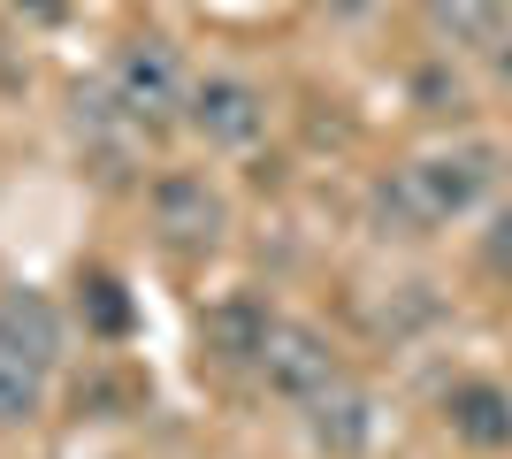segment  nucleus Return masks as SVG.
<instances>
[{
  "label": "nucleus",
  "instance_id": "nucleus-1",
  "mask_svg": "<svg viewBox=\"0 0 512 459\" xmlns=\"http://www.w3.org/2000/svg\"><path fill=\"white\" fill-rule=\"evenodd\" d=\"M497 176V153L490 146H444V153H413L398 169L375 184V222H383L390 238H428V230H444L474 207V199L490 192Z\"/></svg>",
  "mask_w": 512,
  "mask_h": 459
},
{
  "label": "nucleus",
  "instance_id": "nucleus-2",
  "mask_svg": "<svg viewBox=\"0 0 512 459\" xmlns=\"http://www.w3.org/2000/svg\"><path fill=\"white\" fill-rule=\"evenodd\" d=\"M107 92H115V108H123L138 131H161V123L184 115L192 77H184V54H176L169 39H130L123 54H115V69H107Z\"/></svg>",
  "mask_w": 512,
  "mask_h": 459
},
{
  "label": "nucleus",
  "instance_id": "nucleus-3",
  "mask_svg": "<svg viewBox=\"0 0 512 459\" xmlns=\"http://www.w3.org/2000/svg\"><path fill=\"white\" fill-rule=\"evenodd\" d=\"M184 123H192L199 138H207L214 153H245L268 138V92L253 85V77H199L192 92H184Z\"/></svg>",
  "mask_w": 512,
  "mask_h": 459
},
{
  "label": "nucleus",
  "instance_id": "nucleus-4",
  "mask_svg": "<svg viewBox=\"0 0 512 459\" xmlns=\"http://www.w3.org/2000/svg\"><path fill=\"white\" fill-rule=\"evenodd\" d=\"M253 368L268 375V391L291 398V406H314L321 391H337V383H344L337 345H329L314 322H268V345H260Z\"/></svg>",
  "mask_w": 512,
  "mask_h": 459
},
{
  "label": "nucleus",
  "instance_id": "nucleus-5",
  "mask_svg": "<svg viewBox=\"0 0 512 459\" xmlns=\"http://www.w3.org/2000/svg\"><path fill=\"white\" fill-rule=\"evenodd\" d=\"M153 230L169 253H214L222 230H230V199L214 192L199 169H176L153 184Z\"/></svg>",
  "mask_w": 512,
  "mask_h": 459
},
{
  "label": "nucleus",
  "instance_id": "nucleus-6",
  "mask_svg": "<svg viewBox=\"0 0 512 459\" xmlns=\"http://www.w3.org/2000/svg\"><path fill=\"white\" fill-rule=\"evenodd\" d=\"M444 429L467 452H512V391L490 375H467L444 391Z\"/></svg>",
  "mask_w": 512,
  "mask_h": 459
},
{
  "label": "nucleus",
  "instance_id": "nucleus-7",
  "mask_svg": "<svg viewBox=\"0 0 512 459\" xmlns=\"http://www.w3.org/2000/svg\"><path fill=\"white\" fill-rule=\"evenodd\" d=\"M306 429H314V444L329 459H352V452H367V437H375V398H367L360 383H337V391L314 398Z\"/></svg>",
  "mask_w": 512,
  "mask_h": 459
},
{
  "label": "nucleus",
  "instance_id": "nucleus-8",
  "mask_svg": "<svg viewBox=\"0 0 512 459\" xmlns=\"http://www.w3.org/2000/svg\"><path fill=\"white\" fill-rule=\"evenodd\" d=\"M0 345H16V352H31L39 368H54L62 360V314H54V299L46 291H0Z\"/></svg>",
  "mask_w": 512,
  "mask_h": 459
},
{
  "label": "nucleus",
  "instance_id": "nucleus-9",
  "mask_svg": "<svg viewBox=\"0 0 512 459\" xmlns=\"http://www.w3.org/2000/svg\"><path fill=\"white\" fill-rule=\"evenodd\" d=\"M268 306L253 299V291H230L222 306H207V352L214 360H230V368H253L260 345H268Z\"/></svg>",
  "mask_w": 512,
  "mask_h": 459
},
{
  "label": "nucleus",
  "instance_id": "nucleus-10",
  "mask_svg": "<svg viewBox=\"0 0 512 459\" xmlns=\"http://www.w3.org/2000/svg\"><path fill=\"white\" fill-rule=\"evenodd\" d=\"M77 314H85V329L100 337V345H123L130 322H138L123 276H107V268H85V276H77Z\"/></svg>",
  "mask_w": 512,
  "mask_h": 459
},
{
  "label": "nucleus",
  "instance_id": "nucleus-11",
  "mask_svg": "<svg viewBox=\"0 0 512 459\" xmlns=\"http://www.w3.org/2000/svg\"><path fill=\"white\" fill-rule=\"evenodd\" d=\"M46 375H54V368H39L31 352L0 345V429H23V421H39V406H46Z\"/></svg>",
  "mask_w": 512,
  "mask_h": 459
},
{
  "label": "nucleus",
  "instance_id": "nucleus-12",
  "mask_svg": "<svg viewBox=\"0 0 512 459\" xmlns=\"http://www.w3.org/2000/svg\"><path fill=\"white\" fill-rule=\"evenodd\" d=\"M436 16H451V31H459V39H474V46L497 31V8H490V0H436Z\"/></svg>",
  "mask_w": 512,
  "mask_h": 459
},
{
  "label": "nucleus",
  "instance_id": "nucleus-13",
  "mask_svg": "<svg viewBox=\"0 0 512 459\" xmlns=\"http://www.w3.org/2000/svg\"><path fill=\"white\" fill-rule=\"evenodd\" d=\"M482 261H490L497 276H512V215H497V230L482 238Z\"/></svg>",
  "mask_w": 512,
  "mask_h": 459
},
{
  "label": "nucleus",
  "instance_id": "nucleus-14",
  "mask_svg": "<svg viewBox=\"0 0 512 459\" xmlns=\"http://www.w3.org/2000/svg\"><path fill=\"white\" fill-rule=\"evenodd\" d=\"M16 8H23L31 23H62V16H69V0H16Z\"/></svg>",
  "mask_w": 512,
  "mask_h": 459
}]
</instances>
